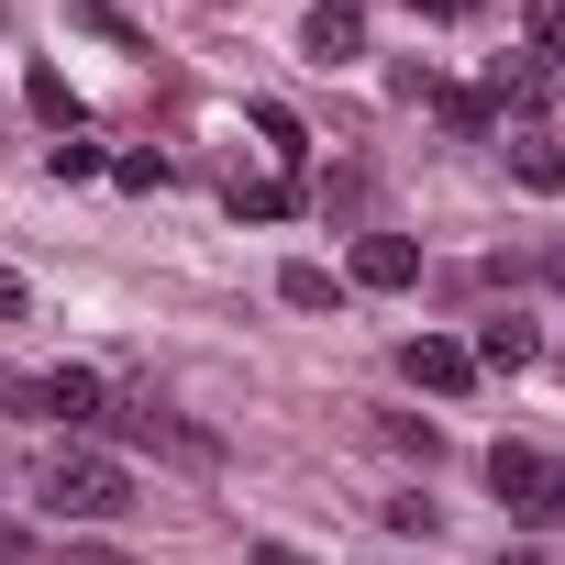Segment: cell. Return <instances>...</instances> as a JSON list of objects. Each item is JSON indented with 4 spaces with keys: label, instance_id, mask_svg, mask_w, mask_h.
I'll return each instance as SVG.
<instances>
[{
    "label": "cell",
    "instance_id": "1",
    "mask_svg": "<svg viewBox=\"0 0 565 565\" xmlns=\"http://www.w3.org/2000/svg\"><path fill=\"white\" fill-rule=\"evenodd\" d=\"M45 510H56V521H122V510H134V477H122L111 455L67 444V455L45 466Z\"/></svg>",
    "mask_w": 565,
    "mask_h": 565
},
{
    "label": "cell",
    "instance_id": "2",
    "mask_svg": "<svg viewBox=\"0 0 565 565\" xmlns=\"http://www.w3.org/2000/svg\"><path fill=\"white\" fill-rule=\"evenodd\" d=\"M488 488L510 499V521H565V466L532 455V444H499L488 455Z\"/></svg>",
    "mask_w": 565,
    "mask_h": 565
},
{
    "label": "cell",
    "instance_id": "3",
    "mask_svg": "<svg viewBox=\"0 0 565 565\" xmlns=\"http://www.w3.org/2000/svg\"><path fill=\"white\" fill-rule=\"evenodd\" d=\"M399 377H411V388H433V399H455V388L477 377V355H466L455 333H411V344H399Z\"/></svg>",
    "mask_w": 565,
    "mask_h": 565
},
{
    "label": "cell",
    "instance_id": "4",
    "mask_svg": "<svg viewBox=\"0 0 565 565\" xmlns=\"http://www.w3.org/2000/svg\"><path fill=\"white\" fill-rule=\"evenodd\" d=\"M300 45H311L322 67L366 56V0H311V23H300Z\"/></svg>",
    "mask_w": 565,
    "mask_h": 565
},
{
    "label": "cell",
    "instance_id": "5",
    "mask_svg": "<svg viewBox=\"0 0 565 565\" xmlns=\"http://www.w3.org/2000/svg\"><path fill=\"white\" fill-rule=\"evenodd\" d=\"M45 422H67V433H100V422H111V388H100L89 366H56V377H45Z\"/></svg>",
    "mask_w": 565,
    "mask_h": 565
},
{
    "label": "cell",
    "instance_id": "6",
    "mask_svg": "<svg viewBox=\"0 0 565 565\" xmlns=\"http://www.w3.org/2000/svg\"><path fill=\"white\" fill-rule=\"evenodd\" d=\"M411 277H422L411 233H355V289H411Z\"/></svg>",
    "mask_w": 565,
    "mask_h": 565
},
{
    "label": "cell",
    "instance_id": "7",
    "mask_svg": "<svg viewBox=\"0 0 565 565\" xmlns=\"http://www.w3.org/2000/svg\"><path fill=\"white\" fill-rule=\"evenodd\" d=\"M466 355H477V366H532V355H543V333H532L521 311H499V322H477V344H466Z\"/></svg>",
    "mask_w": 565,
    "mask_h": 565
},
{
    "label": "cell",
    "instance_id": "8",
    "mask_svg": "<svg viewBox=\"0 0 565 565\" xmlns=\"http://www.w3.org/2000/svg\"><path fill=\"white\" fill-rule=\"evenodd\" d=\"M233 211H244V222H289L300 189H289V178H233Z\"/></svg>",
    "mask_w": 565,
    "mask_h": 565
},
{
    "label": "cell",
    "instance_id": "9",
    "mask_svg": "<svg viewBox=\"0 0 565 565\" xmlns=\"http://www.w3.org/2000/svg\"><path fill=\"white\" fill-rule=\"evenodd\" d=\"M23 100H34V122H56V134H78V89H67L56 67H34V78H23Z\"/></svg>",
    "mask_w": 565,
    "mask_h": 565
},
{
    "label": "cell",
    "instance_id": "10",
    "mask_svg": "<svg viewBox=\"0 0 565 565\" xmlns=\"http://www.w3.org/2000/svg\"><path fill=\"white\" fill-rule=\"evenodd\" d=\"M510 178H521V189H565V145L521 134V145H510Z\"/></svg>",
    "mask_w": 565,
    "mask_h": 565
},
{
    "label": "cell",
    "instance_id": "11",
    "mask_svg": "<svg viewBox=\"0 0 565 565\" xmlns=\"http://www.w3.org/2000/svg\"><path fill=\"white\" fill-rule=\"evenodd\" d=\"M521 34H532V67H565V0H532Z\"/></svg>",
    "mask_w": 565,
    "mask_h": 565
},
{
    "label": "cell",
    "instance_id": "12",
    "mask_svg": "<svg viewBox=\"0 0 565 565\" xmlns=\"http://www.w3.org/2000/svg\"><path fill=\"white\" fill-rule=\"evenodd\" d=\"M488 100H499V111H532V100H543V67H532V56H521V67L499 56V78H488Z\"/></svg>",
    "mask_w": 565,
    "mask_h": 565
},
{
    "label": "cell",
    "instance_id": "13",
    "mask_svg": "<svg viewBox=\"0 0 565 565\" xmlns=\"http://www.w3.org/2000/svg\"><path fill=\"white\" fill-rule=\"evenodd\" d=\"M277 300H289V311H333V266H289V277H277Z\"/></svg>",
    "mask_w": 565,
    "mask_h": 565
},
{
    "label": "cell",
    "instance_id": "14",
    "mask_svg": "<svg viewBox=\"0 0 565 565\" xmlns=\"http://www.w3.org/2000/svg\"><path fill=\"white\" fill-rule=\"evenodd\" d=\"M45 167H56V178H100V167H111V156H100V145H89V134H56V145H45Z\"/></svg>",
    "mask_w": 565,
    "mask_h": 565
},
{
    "label": "cell",
    "instance_id": "15",
    "mask_svg": "<svg viewBox=\"0 0 565 565\" xmlns=\"http://www.w3.org/2000/svg\"><path fill=\"white\" fill-rule=\"evenodd\" d=\"M255 134H266L277 156H300V111H289V100H255Z\"/></svg>",
    "mask_w": 565,
    "mask_h": 565
},
{
    "label": "cell",
    "instance_id": "16",
    "mask_svg": "<svg viewBox=\"0 0 565 565\" xmlns=\"http://www.w3.org/2000/svg\"><path fill=\"white\" fill-rule=\"evenodd\" d=\"M0 411H23V422H45V377H0Z\"/></svg>",
    "mask_w": 565,
    "mask_h": 565
},
{
    "label": "cell",
    "instance_id": "17",
    "mask_svg": "<svg viewBox=\"0 0 565 565\" xmlns=\"http://www.w3.org/2000/svg\"><path fill=\"white\" fill-rule=\"evenodd\" d=\"M411 12H433V23H466V12H488V0H411Z\"/></svg>",
    "mask_w": 565,
    "mask_h": 565
},
{
    "label": "cell",
    "instance_id": "18",
    "mask_svg": "<svg viewBox=\"0 0 565 565\" xmlns=\"http://www.w3.org/2000/svg\"><path fill=\"white\" fill-rule=\"evenodd\" d=\"M0 322H23V277L12 266H0Z\"/></svg>",
    "mask_w": 565,
    "mask_h": 565
},
{
    "label": "cell",
    "instance_id": "19",
    "mask_svg": "<svg viewBox=\"0 0 565 565\" xmlns=\"http://www.w3.org/2000/svg\"><path fill=\"white\" fill-rule=\"evenodd\" d=\"M255 565H311V554L300 543H255Z\"/></svg>",
    "mask_w": 565,
    "mask_h": 565
},
{
    "label": "cell",
    "instance_id": "20",
    "mask_svg": "<svg viewBox=\"0 0 565 565\" xmlns=\"http://www.w3.org/2000/svg\"><path fill=\"white\" fill-rule=\"evenodd\" d=\"M67 565H134V554H111V543H78V554H67Z\"/></svg>",
    "mask_w": 565,
    "mask_h": 565
},
{
    "label": "cell",
    "instance_id": "21",
    "mask_svg": "<svg viewBox=\"0 0 565 565\" xmlns=\"http://www.w3.org/2000/svg\"><path fill=\"white\" fill-rule=\"evenodd\" d=\"M499 565H554V554H543V543H510V554H499Z\"/></svg>",
    "mask_w": 565,
    "mask_h": 565
}]
</instances>
